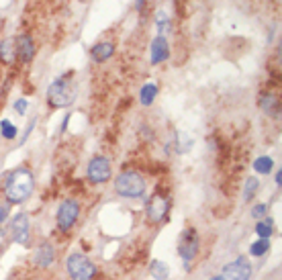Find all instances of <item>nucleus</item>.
I'll list each match as a JSON object with an SVG mask.
<instances>
[{
    "label": "nucleus",
    "instance_id": "f257e3e1",
    "mask_svg": "<svg viewBox=\"0 0 282 280\" xmlns=\"http://www.w3.org/2000/svg\"><path fill=\"white\" fill-rule=\"evenodd\" d=\"M33 188H35L33 174L29 172L27 168H19V170H14V172L8 174V178L4 182V196H6L8 203L19 205L31 196Z\"/></svg>",
    "mask_w": 282,
    "mask_h": 280
},
{
    "label": "nucleus",
    "instance_id": "f03ea898",
    "mask_svg": "<svg viewBox=\"0 0 282 280\" xmlns=\"http://www.w3.org/2000/svg\"><path fill=\"white\" fill-rule=\"evenodd\" d=\"M76 94H78V88H76V82L72 80V74L57 78V80L47 88L49 104L55 108L70 106L74 100H76Z\"/></svg>",
    "mask_w": 282,
    "mask_h": 280
},
{
    "label": "nucleus",
    "instance_id": "7ed1b4c3",
    "mask_svg": "<svg viewBox=\"0 0 282 280\" xmlns=\"http://www.w3.org/2000/svg\"><path fill=\"white\" fill-rule=\"evenodd\" d=\"M145 178L135 170H123L115 178V190L127 198H139L145 194Z\"/></svg>",
    "mask_w": 282,
    "mask_h": 280
},
{
    "label": "nucleus",
    "instance_id": "20e7f679",
    "mask_svg": "<svg viewBox=\"0 0 282 280\" xmlns=\"http://www.w3.org/2000/svg\"><path fill=\"white\" fill-rule=\"evenodd\" d=\"M68 272L72 280H90L96 274V266L82 254H72L68 258Z\"/></svg>",
    "mask_w": 282,
    "mask_h": 280
},
{
    "label": "nucleus",
    "instance_id": "39448f33",
    "mask_svg": "<svg viewBox=\"0 0 282 280\" xmlns=\"http://www.w3.org/2000/svg\"><path fill=\"white\" fill-rule=\"evenodd\" d=\"M78 215H80V205L76 203V200H64L62 205H59L57 209V229L59 231H70L74 227V223L78 221Z\"/></svg>",
    "mask_w": 282,
    "mask_h": 280
},
{
    "label": "nucleus",
    "instance_id": "423d86ee",
    "mask_svg": "<svg viewBox=\"0 0 282 280\" xmlns=\"http://www.w3.org/2000/svg\"><path fill=\"white\" fill-rule=\"evenodd\" d=\"M86 176L92 184H105L109 182L111 178V162L102 155H96V158L90 160L88 164V170H86Z\"/></svg>",
    "mask_w": 282,
    "mask_h": 280
},
{
    "label": "nucleus",
    "instance_id": "0eeeda50",
    "mask_svg": "<svg viewBox=\"0 0 282 280\" xmlns=\"http://www.w3.org/2000/svg\"><path fill=\"white\" fill-rule=\"evenodd\" d=\"M145 211H147V221L150 223H161L170 211V198L164 194H154L147 200Z\"/></svg>",
    "mask_w": 282,
    "mask_h": 280
},
{
    "label": "nucleus",
    "instance_id": "6e6552de",
    "mask_svg": "<svg viewBox=\"0 0 282 280\" xmlns=\"http://www.w3.org/2000/svg\"><path fill=\"white\" fill-rule=\"evenodd\" d=\"M178 254L184 262H190L195 260V256L199 254V235H197V229H184L182 235H180V241H178Z\"/></svg>",
    "mask_w": 282,
    "mask_h": 280
},
{
    "label": "nucleus",
    "instance_id": "1a4fd4ad",
    "mask_svg": "<svg viewBox=\"0 0 282 280\" xmlns=\"http://www.w3.org/2000/svg\"><path fill=\"white\" fill-rule=\"evenodd\" d=\"M223 274L229 280H249L251 278V266L245 258H237L235 262L227 264L223 268Z\"/></svg>",
    "mask_w": 282,
    "mask_h": 280
},
{
    "label": "nucleus",
    "instance_id": "9d476101",
    "mask_svg": "<svg viewBox=\"0 0 282 280\" xmlns=\"http://www.w3.org/2000/svg\"><path fill=\"white\" fill-rule=\"evenodd\" d=\"M10 231H12V239L14 241L27 245L29 243V233H31V231H29V217L25 213L17 215V217H14V221H12Z\"/></svg>",
    "mask_w": 282,
    "mask_h": 280
},
{
    "label": "nucleus",
    "instance_id": "9b49d317",
    "mask_svg": "<svg viewBox=\"0 0 282 280\" xmlns=\"http://www.w3.org/2000/svg\"><path fill=\"white\" fill-rule=\"evenodd\" d=\"M17 55L23 64H29L35 55V43L31 39V35H19L17 37Z\"/></svg>",
    "mask_w": 282,
    "mask_h": 280
},
{
    "label": "nucleus",
    "instance_id": "f8f14e48",
    "mask_svg": "<svg viewBox=\"0 0 282 280\" xmlns=\"http://www.w3.org/2000/svg\"><path fill=\"white\" fill-rule=\"evenodd\" d=\"M170 57V45L164 35H158L152 43V64H161Z\"/></svg>",
    "mask_w": 282,
    "mask_h": 280
},
{
    "label": "nucleus",
    "instance_id": "ddd939ff",
    "mask_svg": "<svg viewBox=\"0 0 282 280\" xmlns=\"http://www.w3.org/2000/svg\"><path fill=\"white\" fill-rule=\"evenodd\" d=\"M53 260H55V252H53V247L49 245V243H43L39 250H37V256H35V264L37 266H41V268H47V266H51L53 264Z\"/></svg>",
    "mask_w": 282,
    "mask_h": 280
},
{
    "label": "nucleus",
    "instance_id": "4468645a",
    "mask_svg": "<svg viewBox=\"0 0 282 280\" xmlns=\"http://www.w3.org/2000/svg\"><path fill=\"white\" fill-rule=\"evenodd\" d=\"M115 53V45L109 43V41H102V43H96L94 47H92V57L94 61H98V64H102V61H107L111 59Z\"/></svg>",
    "mask_w": 282,
    "mask_h": 280
},
{
    "label": "nucleus",
    "instance_id": "2eb2a0df",
    "mask_svg": "<svg viewBox=\"0 0 282 280\" xmlns=\"http://www.w3.org/2000/svg\"><path fill=\"white\" fill-rule=\"evenodd\" d=\"M260 106H262V111L266 115H270V117H278L280 115V102H278V96L274 94H266L260 98Z\"/></svg>",
    "mask_w": 282,
    "mask_h": 280
},
{
    "label": "nucleus",
    "instance_id": "dca6fc26",
    "mask_svg": "<svg viewBox=\"0 0 282 280\" xmlns=\"http://www.w3.org/2000/svg\"><path fill=\"white\" fill-rule=\"evenodd\" d=\"M156 96H158V86H156L154 82L145 84V86L141 88V92H139V100H141L143 106H150V104L156 100Z\"/></svg>",
    "mask_w": 282,
    "mask_h": 280
},
{
    "label": "nucleus",
    "instance_id": "f3484780",
    "mask_svg": "<svg viewBox=\"0 0 282 280\" xmlns=\"http://www.w3.org/2000/svg\"><path fill=\"white\" fill-rule=\"evenodd\" d=\"M14 41L12 39H6V41H2L0 43V59L2 61H6V64H10V61L14 59Z\"/></svg>",
    "mask_w": 282,
    "mask_h": 280
},
{
    "label": "nucleus",
    "instance_id": "a211bd4d",
    "mask_svg": "<svg viewBox=\"0 0 282 280\" xmlns=\"http://www.w3.org/2000/svg\"><path fill=\"white\" fill-rule=\"evenodd\" d=\"M152 276L156 280H166L170 276V268H168V264L166 262H152Z\"/></svg>",
    "mask_w": 282,
    "mask_h": 280
},
{
    "label": "nucleus",
    "instance_id": "6ab92c4d",
    "mask_svg": "<svg viewBox=\"0 0 282 280\" xmlns=\"http://www.w3.org/2000/svg\"><path fill=\"white\" fill-rule=\"evenodd\" d=\"M272 166H274V162H272V158H268V155H262V158H258L254 162V170L258 174H270Z\"/></svg>",
    "mask_w": 282,
    "mask_h": 280
},
{
    "label": "nucleus",
    "instance_id": "aec40b11",
    "mask_svg": "<svg viewBox=\"0 0 282 280\" xmlns=\"http://www.w3.org/2000/svg\"><path fill=\"white\" fill-rule=\"evenodd\" d=\"M272 219L268 217L266 221H258V225H256V233H258V237L260 239H268L270 235H272Z\"/></svg>",
    "mask_w": 282,
    "mask_h": 280
},
{
    "label": "nucleus",
    "instance_id": "412c9836",
    "mask_svg": "<svg viewBox=\"0 0 282 280\" xmlns=\"http://www.w3.org/2000/svg\"><path fill=\"white\" fill-rule=\"evenodd\" d=\"M0 133H2L4 139H14V137H17V133H19V129L14 127L8 119H2V121H0Z\"/></svg>",
    "mask_w": 282,
    "mask_h": 280
},
{
    "label": "nucleus",
    "instance_id": "4be33fe9",
    "mask_svg": "<svg viewBox=\"0 0 282 280\" xmlns=\"http://www.w3.org/2000/svg\"><path fill=\"white\" fill-rule=\"evenodd\" d=\"M268 250H270V241H268V239H258L256 243H251L249 254H251V256H264Z\"/></svg>",
    "mask_w": 282,
    "mask_h": 280
},
{
    "label": "nucleus",
    "instance_id": "5701e85b",
    "mask_svg": "<svg viewBox=\"0 0 282 280\" xmlns=\"http://www.w3.org/2000/svg\"><path fill=\"white\" fill-rule=\"evenodd\" d=\"M258 188H260V182L256 178H249L245 182V188H243V200H251V198H254V194L258 192Z\"/></svg>",
    "mask_w": 282,
    "mask_h": 280
},
{
    "label": "nucleus",
    "instance_id": "b1692460",
    "mask_svg": "<svg viewBox=\"0 0 282 280\" xmlns=\"http://www.w3.org/2000/svg\"><path fill=\"white\" fill-rule=\"evenodd\" d=\"M168 29H170V19L166 17L164 12H158V31H160V35H166Z\"/></svg>",
    "mask_w": 282,
    "mask_h": 280
},
{
    "label": "nucleus",
    "instance_id": "393cba45",
    "mask_svg": "<svg viewBox=\"0 0 282 280\" xmlns=\"http://www.w3.org/2000/svg\"><path fill=\"white\" fill-rule=\"evenodd\" d=\"M266 211H268V207H266V205H256L254 209H251V217L262 219V217H266Z\"/></svg>",
    "mask_w": 282,
    "mask_h": 280
},
{
    "label": "nucleus",
    "instance_id": "a878e982",
    "mask_svg": "<svg viewBox=\"0 0 282 280\" xmlns=\"http://www.w3.org/2000/svg\"><path fill=\"white\" fill-rule=\"evenodd\" d=\"M14 111H17L19 115H25V111H27V100H25V98L14 100Z\"/></svg>",
    "mask_w": 282,
    "mask_h": 280
},
{
    "label": "nucleus",
    "instance_id": "bb28decb",
    "mask_svg": "<svg viewBox=\"0 0 282 280\" xmlns=\"http://www.w3.org/2000/svg\"><path fill=\"white\" fill-rule=\"evenodd\" d=\"M33 127H35V119H33V121H31V123H29V125H27V133H25V135L21 137V143H25V139H27V135H29V133H31V131H33Z\"/></svg>",
    "mask_w": 282,
    "mask_h": 280
},
{
    "label": "nucleus",
    "instance_id": "cd10ccee",
    "mask_svg": "<svg viewBox=\"0 0 282 280\" xmlns=\"http://www.w3.org/2000/svg\"><path fill=\"white\" fill-rule=\"evenodd\" d=\"M6 219V209L4 207H0V223H2Z\"/></svg>",
    "mask_w": 282,
    "mask_h": 280
},
{
    "label": "nucleus",
    "instance_id": "c85d7f7f",
    "mask_svg": "<svg viewBox=\"0 0 282 280\" xmlns=\"http://www.w3.org/2000/svg\"><path fill=\"white\" fill-rule=\"evenodd\" d=\"M280 184H282V170L276 172V186H280Z\"/></svg>",
    "mask_w": 282,
    "mask_h": 280
},
{
    "label": "nucleus",
    "instance_id": "c756f323",
    "mask_svg": "<svg viewBox=\"0 0 282 280\" xmlns=\"http://www.w3.org/2000/svg\"><path fill=\"white\" fill-rule=\"evenodd\" d=\"M211 280H227L225 276H215V278H211Z\"/></svg>",
    "mask_w": 282,
    "mask_h": 280
},
{
    "label": "nucleus",
    "instance_id": "7c9ffc66",
    "mask_svg": "<svg viewBox=\"0 0 282 280\" xmlns=\"http://www.w3.org/2000/svg\"><path fill=\"white\" fill-rule=\"evenodd\" d=\"M143 6V0H137V8H141Z\"/></svg>",
    "mask_w": 282,
    "mask_h": 280
}]
</instances>
